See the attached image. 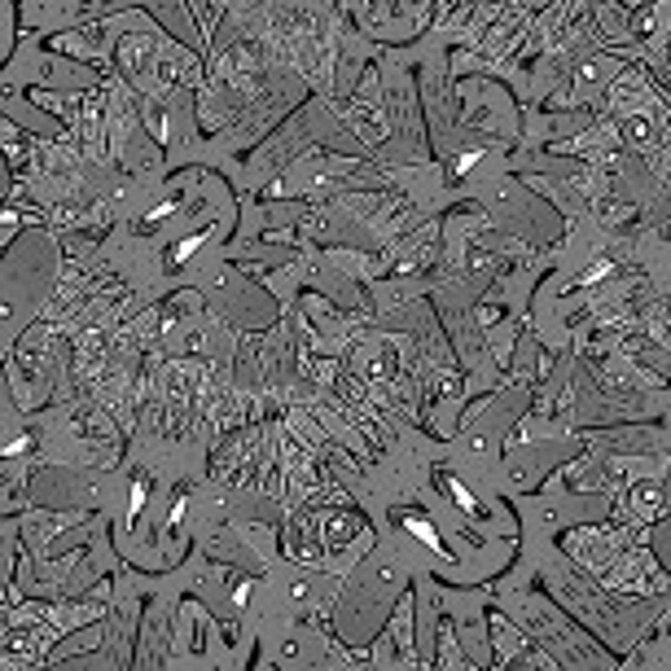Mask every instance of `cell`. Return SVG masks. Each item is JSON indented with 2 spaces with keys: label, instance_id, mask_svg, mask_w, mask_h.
Wrapping results in <instances>:
<instances>
[]
</instances>
